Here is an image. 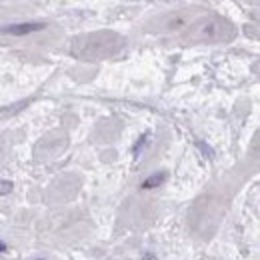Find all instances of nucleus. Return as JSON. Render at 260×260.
I'll list each match as a JSON object with an SVG mask.
<instances>
[{
    "mask_svg": "<svg viewBox=\"0 0 260 260\" xmlns=\"http://www.w3.org/2000/svg\"><path fill=\"white\" fill-rule=\"evenodd\" d=\"M44 28V22H22V24H12V26H4L0 28V32L12 34V36H24V34L38 32Z\"/></svg>",
    "mask_w": 260,
    "mask_h": 260,
    "instance_id": "obj_1",
    "label": "nucleus"
},
{
    "mask_svg": "<svg viewBox=\"0 0 260 260\" xmlns=\"http://www.w3.org/2000/svg\"><path fill=\"white\" fill-rule=\"evenodd\" d=\"M166 180H168V172L160 170V172H156V174H150V176H148V178L142 182V188H144V190H150V188L162 186Z\"/></svg>",
    "mask_w": 260,
    "mask_h": 260,
    "instance_id": "obj_2",
    "label": "nucleus"
},
{
    "mask_svg": "<svg viewBox=\"0 0 260 260\" xmlns=\"http://www.w3.org/2000/svg\"><path fill=\"white\" fill-rule=\"evenodd\" d=\"M196 146H198L200 150H204V152H206V154H204L206 158H212V156H214V150H212V148H210L206 142H200V140H198V142H196Z\"/></svg>",
    "mask_w": 260,
    "mask_h": 260,
    "instance_id": "obj_3",
    "label": "nucleus"
},
{
    "mask_svg": "<svg viewBox=\"0 0 260 260\" xmlns=\"http://www.w3.org/2000/svg\"><path fill=\"white\" fill-rule=\"evenodd\" d=\"M146 142H148V132H146V134H142V136H140V140H138V142L134 144V154H138V152L142 150V146H144Z\"/></svg>",
    "mask_w": 260,
    "mask_h": 260,
    "instance_id": "obj_4",
    "label": "nucleus"
},
{
    "mask_svg": "<svg viewBox=\"0 0 260 260\" xmlns=\"http://www.w3.org/2000/svg\"><path fill=\"white\" fill-rule=\"evenodd\" d=\"M12 190V182L8 180H0V194H8Z\"/></svg>",
    "mask_w": 260,
    "mask_h": 260,
    "instance_id": "obj_5",
    "label": "nucleus"
},
{
    "mask_svg": "<svg viewBox=\"0 0 260 260\" xmlns=\"http://www.w3.org/2000/svg\"><path fill=\"white\" fill-rule=\"evenodd\" d=\"M4 250H6V244H4V242H0V254H2Z\"/></svg>",
    "mask_w": 260,
    "mask_h": 260,
    "instance_id": "obj_6",
    "label": "nucleus"
},
{
    "mask_svg": "<svg viewBox=\"0 0 260 260\" xmlns=\"http://www.w3.org/2000/svg\"><path fill=\"white\" fill-rule=\"evenodd\" d=\"M152 258H154L152 254H146V256H144V258H142V260H152Z\"/></svg>",
    "mask_w": 260,
    "mask_h": 260,
    "instance_id": "obj_7",
    "label": "nucleus"
}]
</instances>
